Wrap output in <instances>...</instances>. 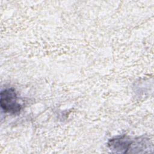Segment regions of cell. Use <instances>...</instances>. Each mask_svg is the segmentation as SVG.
Returning a JSON list of instances; mask_svg holds the SVG:
<instances>
[{
  "label": "cell",
  "instance_id": "obj_1",
  "mask_svg": "<svg viewBox=\"0 0 154 154\" xmlns=\"http://www.w3.org/2000/svg\"><path fill=\"white\" fill-rule=\"evenodd\" d=\"M108 147L110 150H114L116 153H131V150L147 149L150 148L149 140L146 138H138L132 139L126 136H118L110 139L108 143Z\"/></svg>",
  "mask_w": 154,
  "mask_h": 154
},
{
  "label": "cell",
  "instance_id": "obj_2",
  "mask_svg": "<svg viewBox=\"0 0 154 154\" xmlns=\"http://www.w3.org/2000/svg\"><path fill=\"white\" fill-rule=\"evenodd\" d=\"M0 105L5 112L10 114L19 113L22 108L15 90L12 88H6L1 91Z\"/></svg>",
  "mask_w": 154,
  "mask_h": 154
}]
</instances>
